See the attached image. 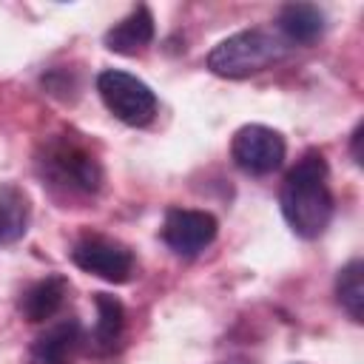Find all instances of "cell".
I'll list each match as a JSON object with an SVG mask.
<instances>
[{"mask_svg":"<svg viewBox=\"0 0 364 364\" xmlns=\"http://www.w3.org/2000/svg\"><path fill=\"white\" fill-rule=\"evenodd\" d=\"M97 91L105 108L125 125H148L156 114V94L151 91L148 82H142L128 71H119V68L100 71Z\"/></svg>","mask_w":364,"mask_h":364,"instance_id":"4","label":"cell"},{"mask_svg":"<svg viewBox=\"0 0 364 364\" xmlns=\"http://www.w3.org/2000/svg\"><path fill=\"white\" fill-rule=\"evenodd\" d=\"M37 173L43 185L63 196H94L102 188V165L74 131L46 136L37 154Z\"/></svg>","mask_w":364,"mask_h":364,"instance_id":"2","label":"cell"},{"mask_svg":"<svg viewBox=\"0 0 364 364\" xmlns=\"http://www.w3.org/2000/svg\"><path fill=\"white\" fill-rule=\"evenodd\" d=\"M282 216L290 230L301 239H318L333 219V191H330V168L318 151L301 154L296 165L287 171L279 191Z\"/></svg>","mask_w":364,"mask_h":364,"instance_id":"1","label":"cell"},{"mask_svg":"<svg viewBox=\"0 0 364 364\" xmlns=\"http://www.w3.org/2000/svg\"><path fill=\"white\" fill-rule=\"evenodd\" d=\"M287 48L290 43L282 34H273L267 28H245L210 48L208 68L228 80H245L279 63Z\"/></svg>","mask_w":364,"mask_h":364,"instance_id":"3","label":"cell"},{"mask_svg":"<svg viewBox=\"0 0 364 364\" xmlns=\"http://www.w3.org/2000/svg\"><path fill=\"white\" fill-rule=\"evenodd\" d=\"M154 40V14L148 6H136L114 28L105 31V48L117 54H136Z\"/></svg>","mask_w":364,"mask_h":364,"instance_id":"10","label":"cell"},{"mask_svg":"<svg viewBox=\"0 0 364 364\" xmlns=\"http://www.w3.org/2000/svg\"><path fill=\"white\" fill-rule=\"evenodd\" d=\"M361 134H364V125L358 122L355 131H353V159H355V165L364 162V159H361Z\"/></svg>","mask_w":364,"mask_h":364,"instance_id":"15","label":"cell"},{"mask_svg":"<svg viewBox=\"0 0 364 364\" xmlns=\"http://www.w3.org/2000/svg\"><path fill=\"white\" fill-rule=\"evenodd\" d=\"M68 296V282L63 276H46L34 284H28L20 296V316L31 324H40V321H48L57 316V310L63 307Z\"/></svg>","mask_w":364,"mask_h":364,"instance_id":"9","label":"cell"},{"mask_svg":"<svg viewBox=\"0 0 364 364\" xmlns=\"http://www.w3.org/2000/svg\"><path fill=\"white\" fill-rule=\"evenodd\" d=\"M336 299H338L341 310L355 324L364 321V264H361V259H353L338 270V276H336Z\"/></svg>","mask_w":364,"mask_h":364,"instance_id":"14","label":"cell"},{"mask_svg":"<svg viewBox=\"0 0 364 364\" xmlns=\"http://www.w3.org/2000/svg\"><path fill=\"white\" fill-rule=\"evenodd\" d=\"M219 222L208 210H193V208H168L162 219V242L179 253V256H196L216 239Z\"/></svg>","mask_w":364,"mask_h":364,"instance_id":"7","label":"cell"},{"mask_svg":"<svg viewBox=\"0 0 364 364\" xmlns=\"http://www.w3.org/2000/svg\"><path fill=\"white\" fill-rule=\"evenodd\" d=\"M80 341H82V327L77 318L54 321L51 327H46V333L34 338L28 350V361L31 364H68Z\"/></svg>","mask_w":364,"mask_h":364,"instance_id":"8","label":"cell"},{"mask_svg":"<svg viewBox=\"0 0 364 364\" xmlns=\"http://www.w3.org/2000/svg\"><path fill=\"white\" fill-rule=\"evenodd\" d=\"M71 262L80 270L111 284H122L134 273V253L122 242L102 233H82L71 245Z\"/></svg>","mask_w":364,"mask_h":364,"instance_id":"5","label":"cell"},{"mask_svg":"<svg viewBox=\"0 0 364 364\" xmlns=\"http://www.w3.org/2000/svg\"><path fill=\"white\" fill-rule=\"evenodd\" d=\"M279 31L287 43H313L324 31V14L310 3H287L279 11Z\"/></svg>","mask_w":364,"mask_h":364,"instance_id":"13","label":"cell"},{"mask_svg":"<svg viewBox=\"0 0 364 364\" xmlns=\"http://www.w3.org/2000/svg\"><path fill=\"white\" fill-rule=\"evenodd\" d=\"M94 307H97V321H94V330H91V347L97 353H114V347L119 344L122 338V330H125V307L117 296H108V293H94Z\"/></svg>","mask_w":364,"mask_h":364,"instance_id":"11","label":"cell"},{"mask_svg":"<svg viewBox=\"0 0 364 364\" xmlns=\"http://www.w3.org/2000/svg\"><path fill=\"white\" fill-rule=\"evenodd\" d=\"M284 154H287L284 136L259 122L242 125L230 139V159L236 162L239 171L250 176L273 173L276 168H282Z\"/></svg>","mask_w":364,"mask_h":364,"instance_id":"6","label":"cell"},{"mask_svg":"<svg viewBox=\"0 0 364 364\" xmlns=\"http://www.w3.org/2000/svg\"><path fill=\"white\" fill-rule=\"evenodd\" d=\"M31 222V202L20 185H0V247L14 245L26 236Z\"/></svg>","mask_w":364,"mask_h":364,"instance_id":"12","label":"cell"}]
</instances>
